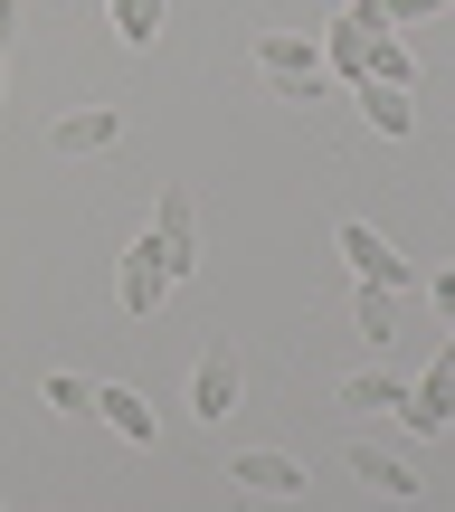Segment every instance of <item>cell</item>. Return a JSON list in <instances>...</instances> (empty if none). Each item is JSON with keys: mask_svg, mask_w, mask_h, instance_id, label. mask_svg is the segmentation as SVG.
Masks as SVG:
<instances>
[{"mask_svg": "<svg viewBox=\"0 0 455 512\" xmlns=\"http://www.w3.org/2000/svg\"><path fill=\"white\" fill-rule=\"evenodd\" d=\"M323 76H351V86H418V57L399 48V29L380 19V0H351L323 38Z\"/></svg>", "mask_w": 455, "mask_h": 512, "instance_id": "1", "label": "cell"}, {"mask_svg": "<svg viewBox=\"0 0 455 512\" xmlns=\"http://www.w3.org/2000/svg\"><path fill=\"white\" fill-rule=\"evenodd\" d=\"M48 408H67V418H86V408H95V380H76V370H57V380H48Z\"/></svg>", "mask_w": 455, "mask_h": 512, "instance_id": "15", "label": "cell"}, {"mask_svg": "<svg viewBox=\"0 0 455 512\" xmlns=\"http://www.w3.org/2000/svg\"><path fill=\"white\" fill-rule=\"evenodd\" d=\"M95 418H105L114 437L152 446V399H143V389H95Z\"/></svg>", "mask_w": 455, "mask_h": 512, "instance_id": "10", "label": "cell"}, {"mask_svg": "<svg viewBox=\"0 0 455 512\" xmlns=\"http://www.w3.org/2000/svg\"><path fill=\"white\" fill-rule=\"evenodd\" d=\"M351 465H361V484H380L389 503H408V494H418V475H408L399 456H380V446H351Z\"/></svg>", "mask_w": 455, "mask_h": 512, "instance_id": "13", "label": "cell"}, {"mask_svg": "<svg viewBox=\"0 0 455 512\" xmlns=\"http://www.w3.org/2000/svg\"><path fill=\"white\" fill-rule=\"evenodd\" d=\"M143 238L162 247V275L181 285V275L200 266V209H190V190H162V200H152V228H143Z\"/></svg>", "mask_w": 455, "mask_h": 512, "instance_id": "3", "label": "cell"}, {"mask_svg": "<svg viewBox=\"0 0 455 512\" xmlns=\"http://www.w3.org/2000/svg\"><path fill=\"white\" fill-rule=\"evenodd\" d=\"M10 29H19V10H10V0H0V67H10Z\"/></svg>", "mask_w": 455, "mask_h": 512, "instance_id": "19", "label": "cell"}, {"mask_svg": "<svg viewBox=\"0 0 455 512\" xmlns=\"http://www.w3.org/2000/svg\"><path fill=\"white\" fill-rule=\"evenodd\" d=\"M361 114H370V133H418V105H408V86H361Z\"/></svg>", "mask_w": 455, "mask_h": 512, "instance_id": "12", "label": "cell"}, {"mask_svg": "<svg viewBox=\"0 0 455 512\" xmlns=\"http://www.w3.org/2000/svg\"><path fill=\"white\" fill-rule=\"evenodd\" d=\"M256 67H266L275 86L294 95V105H323V95H332V76H323V48H313V38H285V29H275V38H256Z\"/></svg>", "mask_w": 455, "mask_h": 512, "instance_id": "2", "label": "cell"}, {"mask_svg": "<svg viewBox=\"0 0 455 512\" xmlns=\"http://www.w3.org/2000/svg\"><path fill=\"white\" fill-rule=\"evenodd\" d=\"M114 294H124L133 323H152V313H162L171 275H162V247H152V238H133V247H124V285H114Z\"/></svg>", "mask_w": 455, "mask_h": 512, "instance_id": "5", "label": "cell"}, {"mask_svg": "<svg viewBox=\"0 0 455 512\" xmlns=\"http://www.w3.org/2000/svg\"><path fill=\"white\" fill-rule=\"evenodd\" d=\"M332 247L351 256V275H361V285H380V294H399V285H408V256L389 247L370 219H342V228H332Z\"/></svg>", "mask_w": 455, "mask_h": 512, "instance_id": "4", "label": "cell"}, {"mask_svg": "<svg viewBox=\"0 0 455 512\" xmlns=\"http://www.w3.org/2000/svg\"><path fill=\"white\" fill-rule=\"evenodd\" d=\"M342 408H361V418H399L408 389L389 380V370H361V380H342Z\"/></svg>", "mask_w": 455, "mask_h": 512, "instance_id": "11", "label": "cell"}, {"mask_svg": "<svg viewBox=\"0 0 455 512\" xmlns=\"http://www.w3.org/2000/svg\"><path fill=\"white\" fill-rule=\"evenodd\" d=\"M437 313H446V332H455V266L437 275Z\"/></svg>", "mask_w": 455, "mask_h": 512, "instance_id": "18", "label": "cell"}, {"mask_svg": "<svg viewBox=\"0 0 455 512\" xmlns=\"http://www.w3.org/2000/svg\"><path fill=\"white\" fill-rule=\"evenodd\" d=\"M114 38L124 48H152L162 38V0H114Z\"/></svg>", "mask_w": 455, "mask_h": 512, "instance_id": "14", "label": "cell"}, {"mask_svg": "<svg viewBox=\"0 0 455 512\" xmlns=\"http://www.w3.org/2000/svg\"><path fill=\"white\" fill-rule=\"evenodd\" d=\"M437 10H455V0H380L389 29H408V19H437Z\"/></svg>", "mask_w": 455, "mask_h": 512, "instance_id": "17", "label": "cell"}, {"mask_svg": "<svg viewBox=\"0 0 455 512\" xmlns=\"http://www.w3.org/2000/svg\"><path fill=\"white\" fill-rule=\"evenodd\" d=\"M399 427H418V437H446V427H455V361H437V370H427L418 389H408Z\"/></svg>", "mask_w": 455, "mask_h": 512, "instance_id": "6", "label": "cell"}, {"mask_svg": "<svg viewBox=\"0 0 455 512\" xmlns=\"http://www.w3.org/2000/svg\"><path fill=\"white\" fill-rule=\"evenodd\" d=\"M190 408H200V418H228V408H237V351H228V342H209V351H200Z\"/></svg>", "mask_w": 455, "mask_h": 512, "instance_id": "9", "label": "cell"}, {"mask_svg": "<svg viewBox=\"0 0 455 512\" xmlns=\"http://www.w3.org/2000/svg\"><path fill=\"white\" fill-rule=\"evenodd\" d=\"M361 332H370V342H389V332H399V313H389L380 285H361Z\"/></svg>", "mask_w": 455, "mask_h": 512, "instance_id": "16", "label": "cell"}, {"mask_svg": "<svg viewBox=\"0 0 455 512\" xmlns=\"http://www.w3.org/2000/svg\"><path fill=\"white\" fill-rule=\"evenodd\" d=\"M114 133H124V114H114V105H76V114H57V124H48V143L57 152H114Z\"/></svg>", "mask_w": 455, "mask_h": 512, "instance_id": "8", "label": "cell"}, {"mask_svg": "<svg viewBox=\"0 0 455 512\" xmlns=\"http://www.w3.org/2000/svg\"><path fill=\"white\" fill-rule=\"evenodd\" d=\"M228 484H247V494H304V465L294 456H275V446H256V456H228Z\"/></svg>", "mask_w": 455, "mask_h": 512, "instance_id": "7", "label": "cell"}, {"mask_svg": "<svg viewBox=\"0 0 455 512\" xmlns=\"http://www.w3.org/2000/svg\"><path fill=\"white\" fill-rule=\"evenodd\" d=\"M446 361H455V332H446Z\"/></svg>", "mask_w": 455, "mask_h": 512, "instance_id": "20", "label": "cell"}]
</instances>
